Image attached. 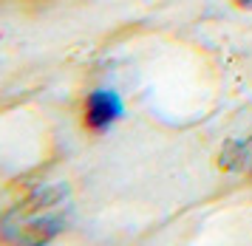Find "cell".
<instances>
[{
    "instance_id": "6da1fadb",
    "label": "cell",
    "mask_w": 252,
    "mask_h": 246,
    "mask_svg": "<svg viewBox=\"0 0 252 246\" xmlns=\"http://www.w3.org/2000/svg\"><path fill=\"white\" fill-rule=\"evenodd\" d=\"M68 190L63 184L40 187L0 218V235L12 246H46L68 224Z\"/></svg>"
},
{
    "instance_id": "7a4b0ae2",
    "label": "cell",
    "mask_w": 252,
    "mask_h": 246,
    "mask_svg": "<svg viewBox=\"0 0 252 246\" xmlns=\"http://www.w3.org/2000/svg\"><path fill=\"white\" fill-rule=\"evenodd\" d=\"M122 113H125V105L119 99V93H116V91H108V88H99L88 96L85 122H88V127H94V130H108L114 122L122 119Z\"/></svg>"
},
{
    "instance_id": "3957f363",
    "label": "cell",
    "mask_w": 252,
    "mask_h": 246,
    "mask_svg": "<svg viewBox=\"0 0 252 246\" xmlns=\"http://www.w3.org/2000/svg\"><path fill=\"white\" fill-rule=\"evenodd\" d=\"M218 164H221V170H238L252 179V136L227 142L218 156Z\"/></svg>"
},
{
    "instance_id": "277c9868",
    "label": "cell",
    "mask_w": 252,
    "mask_h": 246,
    "mask_svg": "<svg viewBox=\"0 0 252 246\" xmlns=\"http://www.w3.org/2000/svg\"><path fill=\"white\" fill-rule=\"evenodd\" d=\"M235 3H238L241 9H252V0H235Z\"/></svg>"
}]
</instances>
